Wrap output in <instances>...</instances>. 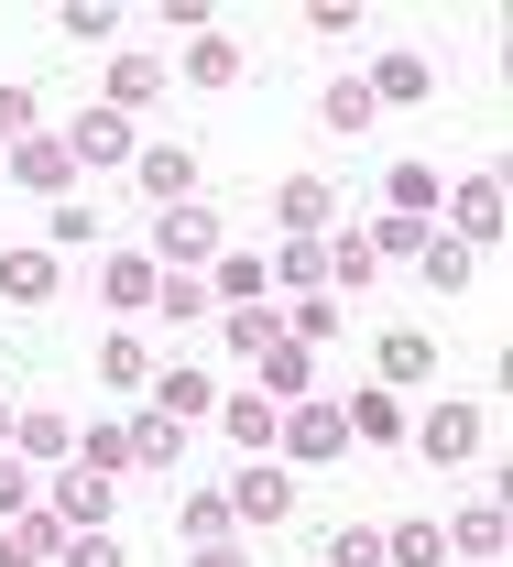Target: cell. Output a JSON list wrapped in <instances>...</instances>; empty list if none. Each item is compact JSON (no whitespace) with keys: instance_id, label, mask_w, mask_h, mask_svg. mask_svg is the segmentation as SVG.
<instances>
[{"instance_id":"obj_1","label":"cell","mask_w":513,"mask_h":567,"mask_svg":"<svg viewBox=\"0 0 513 567\" xmlns=\"http://www.w3.org/2000/svg\"><path fill=\"white\" fill-rule=\"evenodd\" d=\"M197 262H219V208H208V197H186V208L153 218V274H197Z\"/></svg>"},{"instance_id":"obj_2","label":"cell","mask_w":513,"mask_h":567,"mask_svg":"<svg viewBox=\"0 0 513 567\" xmlns=\"http://www.w3.org/2000/svg\"><path fill=\"white\" fill-rule=\"evenodd\" d=\"M66 153H76V175H110V164H132L143 142H132L121 110H76V121H66Z\"/></svg>"},{"instance_id":"obj_3","label":"cell","mask_w":513,"mask_h":567,"mask_svg":"<svg viewBox=\"0 0 513 567\" xmlns=\"http://www.w3.org/2000/svg\"><path fill=\"white\" fill-rule=\"evenodd\" d=\"M219 502H229V524H295V481L274 470V458H252V470H240Z\"/></svg>"},{"instance_id":"obj_4","label":"cell","mask_w":513,"mask_h":567,"mask_svg":"<svg viewBox=\"0 0 513 567\" xmlns=\"http://www.w3.org/2000/svg\"><path fill=\"white\" fill-rule=\"evenodd\" d=\"M132 175H143V197L186 208V197H197V142H143V153H132Z\"/></svg>"},{"instance_id":"obj_5","label":"cell","mask_w":513,"mask_h":567,"mask_svg":"<svg viewBox=\"0 0 513 567\" xmlns=\"http://www.w3.org/2000/svg\"><path fill=\"white\" fill-rule=\"evenodd\" d=\"M274 436H285L295 458H339V447H350V415H339V404H317V393H306V404H285V425H274Z\"/></svg>"},{"instance_id":"obj_6","label":"cell","mask_w":513,"mask_h":567,"mask_svg":"<svg viewBox=\"0 0 513 567\" xmlns=\"http://www.w3.org/2000/svg\"><path fill=\"white\" fill-rule=\"evenodd\" d=\"M208 306H274V262L263 251H219L208 262Z\"/></svg>"},{"instance_id":"obj_7","label":"cell","mask_w":513,"mask_h":567,"mask_svg":"<svg viewBox=\"0 0 513 567\" xmlns=\"http://www.w3.org/2000/svg\"><path fill=\"white\" fill-rule=\"evenodd\" d=\"M44 513H55L66 535H110V481H99V470H66V481H55V502H44Z\"/></svg>"},{"instance_id":"obj_8","label":"cell","mask_w":513,"mask_h":567,"mask_svg":"<svg viewBox=\"0 0 513 567\" xmlns=\"http://www.w3.org/2000/svg\"><path fill=\"white\" fill-rule=\"evenodd\" d=\"M219 425H229V447H240V458H263V447H274V425H285V404H274V393H219Z\"/></svg>"},{"instance_id":"obj_9","label":"cell","mask_w":513,"mask_h":567,"mask_svg":"<svg viewBox=\"0 0 513 567\" xmlns=\"http://www.w3.org/2000/svg\"><path fill=\"white\" fill-rule=\"evenodd\" d=\"M11 186L66 197V186H76V153H66V142H11Z\"/></svg>"},{"instance_id":"obj_10","label":"cell","mask_w":513,"mask_h":567,"mask_svg":"<svg viewBox=\"0 0 513 567\" xmlns=\"http://www.w3.org/2000/svg\"><path fill=\"white\" fill-rule=\"evenodd\" d=\"M143 393H153V415H175V425H197V415H219V382H208V371H153Z\"/></svg>"},{"instance_id":"obj_11","label":"cell","mask_w":513,"mask_h":567,"mask_svg":"<svg viewBox=\"0 0 513 567\" xmlns=\"http://www.w3.org/2000/svg\"><path fill=\"white\" fill-rule=\"evenodd\" d=\"M448 218H459V251H481V240L503 229V175H470V186L448 197Z\"/></svg>"},{"instance_id":"obj_12","label":"cell","mask_w":513,"mask_h":567,"mask_svg":"<svg viewBox=\"0 0 513 567\" xmlns=\"http://www.w3.org/2000/svg\"><path fill=\"white\" fill-rule=\"evenodd\" d=\"M404 436H415V447H427V458L448 470V458H470V447H481V415H470V404H438V415H427V425H404Z\"/></svg>"},{"instance_id":"obj_13","label":"cell","mask_w":513,"mask_h":567,"mask_svg":"<svg viewBox=\"0 0 513 567\" xmlns=\"http://www.w3.org/2000/svg\"><path fill=\"white\" fill-rule=\"evenodd\" d=\"M361 87H371V110H404V99H427V87H438V66H427V55H382Z\"/></svg>"},{"instance_id":"obj_14","label":"cell","mask_w":513,"mask_h":567,"mask_svg":"<svg viewBox=\"0 0 513 567\" xmlns=\"http://www.w3.org/2000/svg\"><path fill=\"white\" fill-rule=\"evenodd\" d=\"M317 121H328V132L350 142V132H371L382 110H371V87H361V76H328V87H317Z\"/></svg>"},{"instance_id":"obj_15","label":"cell","mask_w":513,"mask_h":567,"mask_svg":"<svg viewBox=\"0 0 513 567\" xmlns=\"http://www.w3.org/2000/svg\"><path fill=\"white\" fill-rule=\"evenodd\" d=\"M339 415H350V436H361V447H404V404H393V393H350Z\"/></svg>"},{"instance_id":"obj_16","label":"cell","mask_w":513,"mask_h":567,"mask_svg":"<svg viewBox=\"0 0 513 567\" xmlns=\"http://www.w3.org/2000/svg\"><path fill=\"white\" fill-rule=\"evenodd\" d=\"M306 382H317V350L274 339V350H263V393H274V404H306Z\"/></svg>"},{"instance_id":"obj_17","label":"cell","mask_w":513,"mask_h":567,"mask_svg":"<svg viewBox=\"0 0 513 567\" xmlns=\"http://www.w3.org/2000/svg\"><path fill=\"white\" fill-rule=\"evenodd\" d=\"M219 339H229L240 360H263L274 339H285V317H274V306H219Z\"/></svg>"},{"instance_id":"obj_18","label":"cell","mask_w":513,"mask_h":567,"mask_svg":"<svg viewBox=\"0 0 513 567\" xmlns=\"http://www.w3.org/2000/svg\"><path fill=\"white\" fill-rule=\"evenodd\" d=\"M0 295L11 306H44L55 295V251H0Z\"/></svg>"},{"instance_id":"obj_19","label":"cell","mask_w":513,"mask_h":567,"mask_svg":"<svg viewBox=\"0 0 513 567\" xmlns=\"http://www.w3.org/2000/svg\"><path fill=\"white\" fill-rule=\"evenodd\" d=\"M153 87H164V55H110V110H121V121L143 110Z\"/></svg>"},{"instance_id":"obj_20","label":"cell","mask_w":513,"mask_h":567,"mask_svg":"<svg viewBox=\"0 0 513 567\" xmlns=\"http://www.w3.org/2000/svg\"><path fill=\"white\" fill-rule=\"evenodd\" d=\"M328 208H339V197H328V175H295L285 197H274V218H285L295 240H306V229H328Z\"/></svg>"},{"instance_id":"obj_21","label":"cell","mask_w":513,"mask_h":567,"mask_svg":"<svg viewBox=\"0 0 513 567\" xmlns=\"http://www.w3.org/2000/svg\"><path fill=\"white\" fill-rule=\"evenodd\" d=\"M240 66H252V55H240L229 33H197V44H186V76H197V87H240Z\"/></svg>"},{"instance_id":"obj_22","label":"cell","mask_w":513,"mask_h":567,"mask_svg":"<svg viewBox=\"0 0 513 567\" xmlns=\"http://www.w3.org/2000/svg\"><path fill=\"white\" fill-rule=\"evenodd\" d=\"M382 567H448V524H393L382 535Z\"/></svg>"},{"instance_id":"obj_23","label":"cell","mask_w":513,"mask_h":567,"mask_svg":"<svg viewBox=\"0 0 513 567\" xmlns=\"http://www.w3.org/2000/svg\"><path fill=\"white\" fill-rule=\"evenodd\" d=\"M99 284H110V306H132V317H153V284H164V274H153V251H121V262H110Z\"/></svg>"},{"instance_id":"obj_24","label":"cell","mask_w":513,"mask_h":567,"mask_svg":"<svg viewBox=\"0 0 513 567\" xmlns=\"http://www.w3.org/2000/svg\"><path fill=\"white\" fill-rule=\"evenodd\" d=\"M339 328H350L339 295H295V306H285V339H295V350H317V339H339Z\"/></svg>"},{"instance_id":"obj_25","label":"cell","mask_w":513,"mask_h":567,"mask_svg":"<svg viewBox=\"0 0 513 567\" xmlns=\"http://www.w3.org/2000/svg\"><path fill=\"white\" fill-rule=\"evenodd\" d=\"M76 470L121 481V470H132V436H121V425H76Z\"/></svg>"},{"instance_id":"obj_26","label":"cell","mask_w":513,"mask_h":567,"mask_svg":"<svg viewBox=\"0 0 513 567\" xmlns=\"http://www.w3.org/2000/svg\"><path fill=\"white\" fill-rule=\"evenodd\" d=\"M503 535H513L503 502H470V513H459V557H503Z\"/></svg>"},{"instance_id":"obj_27","label":"cell","mask_w":513,"mask_h":567,"mask_svg":"<svg viewBox=\"0 0 513 567\" xmlns=\"http://www.w3.org/2000/svg\"><path fill=\"white\" fill-rule=\"evenodd\" d=\"M175 535H186V546H229V502H219V492H186Z\"/></svg>"},{"instance_id":"obj_28","label":"cell","mask_w":513,"mask_h":567,"mask_svg":"<svg viewBox=\"0 0 513 567\" xmlns=\"http://www.w3.org/2000/svg\"><path fill=\"white\" fill-rule=\"evenodd\" d=\"M132 458H143V470H175V458H186V425H175V415H143V425H132Z\"/></svg>"},{"instance_id":"obj_29","label":"cell","mask_w":513,"mask_h":567,"mask_svg":"<svg viewBox=\"0 0 513 567\" xmlns=\"http://www.w3.org/2000/svg\"><path fill=\"white\" fill-rule=\"evenodd\" d=\"M153 317L186 328V317H219V306H208V284H197V274H164V284H153Z\"/></svg>"},{"instance_id":"obj_30","label":"cell","mask_w":513,"mask_h":567,"mask_svg":"<svg viewBox=\"0 0 513 567\" xmlns=\"http://www.w3.org/2000/svg\"><path fill=\"white\" fill-rule=\"evenodd\" d=\"M393 218H438V164H393Z\"/></svg>"},{"instance_id":"obj_31","label":"cell","mask_w":513,"mask_h":567,"mask_svg":"<svg viewBox=\"0 0 513 567\" xmlns=\"http://www.w3.org/2000/svg\"><path fill=\"white\" fill-rule=\"evenodd\" d=\"M317 274H328L317 240H285V251H274V284H285V295H317Z\"/></svg>"},{"instance_id":"obj_32","label":"cell","mask_w":513,"mask_h":567,"mask_svg":"<svg viewBox=\"0 0 513 567\" xmlns=\"http://www.w3.org/2000/svg\"><path fill=\"white\" fill-rule=\"evenodd\" d=\"M427 240H438V229H427V218H382V229H371V262H415V251H427Z\"/></svg>"},{"instance_id":"obj_33","label":"cell","mask_w":513,"mask_h":567,"mask_svg":"<svg viewBox=\"0 0 513 567\" xmlns=\"http://www.w3.org/2000/svg\"><path fill=\"white\" fill-rule=\"evenodd\" d=\"M33 502H44V481H33V470H22V458H11V447H0V524H22V513H33Z\"/></svg>"},{"instance_id":"obj_34","label":"cell","mask_w":513,"mask_h":567,"mask_svg":"<svg viewBox=\"0 0 513 567\" xmlns=\"http://www.w3.org/2000/svg\"><path fill=\"white\" fill-rule=\"evenodd\" d=\"M99 382H153V360H143L132 328H121V339H99Z\"/></svg>"},{"instance_id":"obj_35","label":"cell","mask_w":513,"mask_h":567,"mask_svg":"<svg viewBox=\"0 0 513 567\" xmlns=\"http://www.w3.org/2000/svg\"><path fill=\"white\" fill-rule=\"evenodd\" d=\"M11 535H22V557H33V567H55V546H66V524H55V513H44V502H33V513H22V524H11Z\"/></svg>"},{"instance_id":"obj_36","label":"cell","mask_w":513,"mask_h":567,"mask_svg":"<svg viewBox=\"0 0 513 567\" xmlns=\"http://www.w3.org/2000/svg\"><path fill=\"white\" fill-rule=\"evenodd\" d=\"M415 262H427V284H438V295H459V284H470V251H459V240H427Z\"/></svg>"},{"instance_id":"obj_37","label":"cell","mask_w":513,"mask_h":567,"mask_svg":"<svg viewBox=\"0 0 513 567\" xmlns=\"http://www.w3.org/2000/svg\"><path fill=\"white\" fill-rule=\"evenodd\" d=\"M328 567H382V535H371V524H339V535H328Z\"/></svg>"},{"instance_id":"obj_38","label":"cell","mask_w":513,"mask_h":567,"mask_svg":"<svg viewBox=\"0 0 513 567\" xmlns=\"http://www.w3.org/2000/svg\"><path fill=\"white\" fill-rule=\"evenodd\" d=\"M110 33H121V11H110V0H76V11H66V44H110Z\"/></svg>"},{"instance_id":"obj_39","label":"cell","mask_w":513,"mask_h":567,"mask_svg":"<svg viewBox=\"0 0 513 567\" xmlns=\"http://www.w3.org/2000/svg\"><path fill=\"white\" fill-rule=\"evenodd\" d=\"M11 436H22V447H44V458H55V447H76L66 415H11Z\"/></svg>"},{"instance_id":"obj_40","label":"cell","mask_w":513,"mask_h":567,"mask_svg":"<svg viewBox=\"0 0 513 567\" xmlns=\"http://www.w3.org/2000/svg\"><path fill=\"white\" fill-rule=\"evenodd\" d=\"M427 360H438V350H427V339H415V328H404V339H382V371H393V382H415V371H427Z\"/></svg>"},{"instance_id":"obj_41","label":"cell","mask_w":513,"mask_h":567,"mask_svg":"<svg viewBox=\"0 0 513 567\" xmlns=\"http://www.w3.org/2000/svg\"><path fill=\"white\" fill-rule=\"evenodd\" d=\"M44 240H66V251H76V240H99V218L76 208V197H55V218H44Z\"/></svg>"},{"instance_id":"obj_42","label":"cell","mask_w":513,"mask_h":567,"mask_svg":"<svg viewBox=\"0 0 513 567\" xmlns=\"http://www.w3.org/2000/svg\"><path fill=\"white\" fill-rule=\"evenodd\" d=\"M328 274H339V284H361V295H371V274H382V262H371V240H339V251H328Z\"/></svg>"},{"instance_id":"obj_43","label":"cell","mask_w":513,"mask_h":567,"mask_svg":"<svg viewBox=\"0 0 513 567\" xmlns=\"http://www.w3.org/2000/svg\"><path fill=\"white\" fill-rule=\"evenodd\" d=\"M55 567H121V546H110V535H66V546H55Z\"/></svg>"},{"instance_id":"obj_44","label":"cell","mask_w":513,"mask_h":567,"mask_svg":"<svg viewBox=\"0 0 513 567\" xmlns=\"http://www.w3.org/2000/svg\"><path fill=\"white\" fill-rule=\"evenodd\" d=\"M0 142H33V87H0Z\"/></svg>"},{"instance_id":"obj_45","label":"cell","mask_w":513,"mask_h":567,"mask_svg":"<svg viewBox=\"0 0 513 567\" xmlns=\"http://www.w3.org/2000/svg\"><path fill=\"white\" fill-rule=\"evenodd\" d=\"M0 567H33V557H22V535H11V524H0Z\"/></svg>"},{"instance_id":"obj_46","label":"cell","mask_w":513,"mask_h":567,"mask_svg":"<svg viewBox=\"0 0 513 567\" xmlns=\"http://www.w3.org/2000/svg\"><path fill=\"white\" fill-rule=\"evenodd\" d=\"M0 447H11V393H0Z\"/></svg>"}]
</instances>
